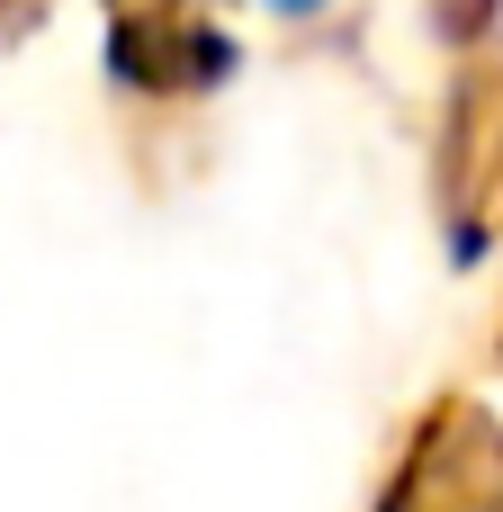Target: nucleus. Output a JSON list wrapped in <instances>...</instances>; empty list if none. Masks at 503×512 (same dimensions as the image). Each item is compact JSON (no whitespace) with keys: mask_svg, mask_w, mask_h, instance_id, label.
Listing matches in <instances>:
<instances>
[{"mask_svg":"<svg viewBox=\"0 0 503 512\" xmlns=\"http://www.w3.org/2000/svg\"><path fill=\"white\" fill-rule=\"evenodd\" d=\"M279 9H315V0H279Z\"/></svg>","mask_w":503,"mask_h":512,"instance_id":"nucleus-1","label":"nucleus"}]
</instances>
